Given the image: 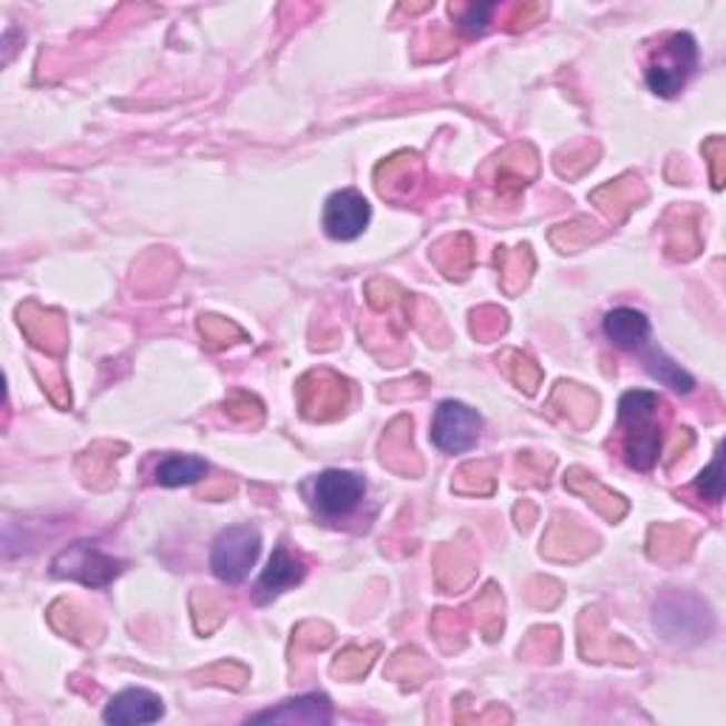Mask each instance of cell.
I'll list each match as a JSON object with an SVG mask.
<instances>
[{
    "mask_svg": "<svg viewBox=\"0 0 726 726\" xmlns=\"http://www.w3.org/2000/svg\"><path fill=\"white\" fill-rule=\"evenodd\" d=\"M619 426L627 466L636 471H650L662 455L664 400L645 389L627 392L619 400Z\"/></svg>",
    "mask_w": 726,
    "mask_h": 726,
    "instance_id": "6da1fadb",
    "label": "cell"
},
{
    "mask_svg": "<svg viewBox=\"0 0 726 726\" xmlns=\"http://www.w3.org/2000/svg\"><path fill=\"white\" fill-rule=\"evenodd\" d=\"M698 66V46L689 34H669L653 63L647 66V86L658 97H676Z\"/></svg>",
    "mask_w": 726,
    "mask_h": 726,
    "instance_id": "7a4b0ae2",
    "label": "cell"
},
{
    "mask_svg": "<svg viewBox=\"0 0 726 726\" xmlns=\"http://www.w3.org/2000/svg\"><path fill=\"white\" fill-rule=\"evenodd\" d=\"M261 550V534L253 525H233L221 530L210 550V568L228 585H239L256 565Z\"/></svg>",
    "mask_w": 726,
    "mask_h": 726,
    "instance_id": "3957f363",
    "label": "cell"
},
{
    "mask_svg": "<svg viewBox=\"0 0 726 726\" xmlns=\"http://www.w3.org/2000/svg\"><path fill=\"white\" fill-rule=\"evenodd\" d=\"M120 570L122 563L100 554L91 543L69 545L51 563V574L58 576V579H74L80 585H86V588H106L108 581L120 576Z\"/></svg>",
    "mask_w": 726,
    "mask_h": 726,
    "instance_id": "277c9868",
    "label": "cell"
},
{
    "mask_svg": "<svg viewBox=\"0 0 726 726\" xmlns=\"http://www.w3.org/2000/svg\"><path fill=\"white\" fill-rule=\"evenodd\" d=\"M483 429L480 411L460 400H446L437 406L435 424H431V440L446 455H460L477 442Z\"/></svg>",
    "mask_w": 726,
    "mask_h": 726,
    "instance_id": "5b68a950",
    "label": "cell"
},
{
    "mask_svg": "<svg viewBox=\"0 0 726 726\" xmlns=\"http://www.w3.org/2000/svg\"><path fill=\"white\" fill-rule=\"evenodd\" d=\"M298 404H301V415L310 420H332L347 409L349 384L341 375L318 369L298 384Z\"/></svg>",
    "mask_w": 726,
    "mask_h": 726,
    "instance_id": "8992f818",
    "label": "cell"
},
{
    "mask_svg": "<svg viewBox=\"0 0 726 726\" xmlns=\"http://www.w3.org/2000/svg\"><path fill=\"white\" fill-rule=\"evenodd\" d=\"M656 627L669 642H693V638L707 636L713 621H709V613L702 601L693 596L673 594L658 601Z\"/></svg>",
    "mask_w": 726,
    "mask_h": 726,
    "instance_id": "52a82bcc",
    "label": "cell"
},
{
    "mask_svg": "<svg viewBox=\"0 0 726 726\" xmlns=\"http://www.w3.org/2000/svg\"><path fill=\"white\" fill-rule=\"evenodd\" d=\"M364 494H367V480L341 468L318 474L316 486H312V499L324 517H349L360 506Z\"/></svg>",
    "mask_w": 726,
    "mask_h": 726,
    "instance_id": "ba28073f",
    "label": "cell"
},
{
    "mask_svg": "<svg viewBox=\"0 0 726 726\" xmlns=\"http://www.w3.org/2000/svg\"><path fill=\"white\" fill-rule=\"evenodd\" d=\"M369 219H372V208L358 190H338L327 199V208H324V228L338 241L358 239L367 230Z\"/></svg>",
    "mask_w": 726,
    "mask_h": 726,
    "instance_id": "9c48e42d",
    "label": "cell"
},
{
    "mask_svg": "<svg viewBox=\"0 0 726 726\" xmlns=\"http://www.w3.org/2000/svg\"><path fill=\"white\" fill-rule=\"evenodd\" d=\"M253 724H296V726H324L332 720V704L327 695L312 693L301 698H290L281 707L253 715Z\"/></svg>",
    "mask_w": 726,
    "mask_h": 726,
    "instance_id": "30bf717a",
    "label": "cell"
},
{
    "mask_svg": "<svg viewBox=\"0 0 726 726\" xmlns=\"http://www.w3.org/2000/svg\"><path fill=\"white\" fill-rule=\"evenodd\" d=\"M378 190L384 199H395L404 202L415 193V188L424 179V165L415 153H398V157L386 159L384 165H378Z\"/></svg>",
    "mask_w": 726,
    "mask_h": 726,
    "instance_id": "8fae6325",
    "label": "cell"
},
{
    "mask_svg": "<svg viewBox=\"0 0 726 726\" xmlns=\"http://www.w3.org/2000/svg\"><path fill=\"white\" fill-rule=\"evenodd\" d=\"M301 579H304L301 556L292 554L287 545H278V548L272 550L265 574L259 576V585H256V599L259 601L276 599L278 594H285L287 588L298 585Z\"/></svg>",
    "mask_w": 726,
    "mask_h": 726,
    "instance_id": "7c38bea8",
    "label": "cell"
},
{
    "mask_svg": "<svg viewBox=\"0 0 726 726\" xmlns=\"http://www.w3.org/2000/svg\"><path fill=\"white\" fill-rule=\"evenodd\" d=\"M162 715L165 707L159 695L148 693V689H126V693L111 698L102 718H106V724H153Z\"/></svg>",
    "mask_w": 726,
    "mask_h": 726,
    "instance_id": "4fadbf2b",
    "label": "cell"
},
{
    "mask_svg": "<svg viewBox=\"0 0 726 726\" xmlns=\"http://www.w3.org/2000/svg\"><path fill=\"white\" fill-rule=\"evenodd\" d=\"M528 151V146H514L511 151H503L497 157V173H494V185H497V193L506 199H517L525 190L528 179L537 177V153H530L528 159H523V153Z\"/></svg>",
    "mask_w": 726,
    "mask_h": 726,
    "instance_id": "5bb4252c",
    "label": "cell"
},
{
    "mask_svg": "<svg viewBox=\"0 0 726 726\" xmlns=\"http://www.w3.org/2000/svg\"><path fill=\"white\" fill-rule=\"evenodd\" d=\"M20 327L23 332L32 338L34 347H43L46 352L60 355L66 347V329L63 318L54 316V312L40 310L38 304H26L20 307Z\"/></svg>",
    "mask_w": 726,
    "mask_h": 726,
    "instance_id": "9a60e30c",
    "label": "cell"
},
{
    "mask_svg": "<svg viewBox=\"0 0 726 726\" xmlns=\"http://www.w3.org/2000/svg\"><path fill=\"white\" fill-rule=\"evenodd\" d=\"M565 486H568L570 491L581 494V497H588L590 506H594L601 517L610 519V523H616V519H621L627 514L625 497L607 491L601 483H596L594 477L581 471V468H570V471L565 474Z\"/></svg>",
    "mask_w": 726,
    "mask_h": 726,
    "instance_id": "2e32d148",
    "label": "cell"
},
{
    "mask_svg": "<svg viewBox=\"0 0 726 726\" xmlns=\"http://www.w3.org/2000/svg\"><path fill=\"white\" fill-rule=\"evenodd\" d=\"M605 332L616 347L642 349L650 338V321H647L645 312L619 307V310H610L605 316Z\"/></svg>",
    "mask_w": 726,
    "mask_h": 726,
    "instance_id": "e0dca14e",
    "label": "cell"
},
{
    "mask_svg": "<svg viewBox=\"0 0 726 726\" xmlns=\"http://www.w3.org/2000/svg\"><path fill=\"white\" fill-rule=\"evenodd\" d=\"M642 199H645V188H642V182L633 177L619 179V182L607 185V188L596 190L594 193V202L599 205L605 213H610L613 219H621V216H625L630 208H636V202H642Z\"/></svg>",
    "mask_w": 726,
    "mask_h": 726,
    "instance_id": "ac0fdd59",
    "label": "cell"
},
{
    "mask_svg": "<svg viewBox=\"0 0 726 726\" xmlns=\"http://www.w3.org/2000/svg\"><path fill=\"white\" fill-rule=\"evenodd\" d=\"M435 261L440 265V270L451 278H463L468 270H471L474 250L471 239L468 236H455V239H446L435 247Z\"/></svg>",
    "mask_w": 726,
    "mask_h": 726,
    "instance_id": "d6986e66",
    "label": "cell"
},
{
    "mask_svg": "<svg viewBox=\"0 0 726 726\" xmlns=\"http://www.w3.org/2000/svg\"><path fill=\"white\" fill-rule=\"evenodd\" d=\"M205 474H208V463L199 460V457H168L157 468V483L168 488L190 486V483L202 480Z\"/></svg>",
    "mask_w": 726,
    "mask_h": 726,
    "instance_id": "ffe728a7",
    "label": "cell"
},
{
    "mask_svg": "<svg viewBox=\"0 0 726 726\" xmlns=\"http://www.w3.org/2000/svg\"><path fill=\"white\" fill-rule=\"evenodd\" d=\"M645 364H647V369H650L653 378H658V380H662V384L673 386V389H676V392H684V395L693 392L695 380L689 378V375L684 372L682 367H678L676 360L667 358V355H664L662 349L647 347V352H645Z\"/></svg>",
    "mask_w": 726,
    "mask_h": 726,
    "instance_id": "44dd1931",
    "label": "cell"
},
{
    "mask_svg": "<svg viewBox=\"0 0 726 726\" xmlns=\"http://www.w3.org/2000/svg\"><path fill=\"white\" fill-rule=\"evenodd\" d=\"M503 261L499 272H503V287L506 292L523 290L525 281L530 276V267H534V259H530V247H517V250H503L497 253V265Z\"/></svg>",
    "mask_w": 726,
    "mask_h": 726,
    "instance_id": "7402d4cb",
    "label": "cell"
},
{
    "mask_svg": "<svg viewBox=\"0 0 726 726\" xmlns=\"http://www.w3.org/2000/svg\"><path fill=\"white\" fill-rule=\"evenodd\" d=\"M497 9V3H471V7H451V14H457V29L463 34H483Z\"/></svg>",
    "mask_w": 726,
    "mask_h": 726,
    "instance_id": "603a6c76",
    "label": "cell"
},
{
    "mask_svg": "<svg viewBox=\"0 0 726 726\" xmlns=\"http://www.w3.org/2000/svg\"><path fill=\"white\" fill-rule=\"evenodd\" d=\"M372 656H378V647H369V650H358V647H349L338 656L332 673L341 678H360L367 676V669L372 667Z\"/></svg>",
    "mask_w": 726,
    "mask_h": 726,
    "instance_id": "cb8c5ba5",
    "label": "cell"
},
{
    "mask_svg": "<svg viewBox=\"0 0 726 726\" xmlns=\"http://www.w3.org/2000/svg\"><path fill=\"white\" fill-rule=\"evenodd\" d=\"M698 247H702V239H698V228L693 225H687L682 216V225H676V228H669V239H667V250L676 259H693L695 253H698Z\"/></svg>",
    "mask_w": 726,
    "mask_h": 726,
    "instance_id": "d4e9b609",
    "label": "cell"
},
{
    "mask_svg": "<svg viewBox=\"0 0 726 726\" xmlns=\"http://www.w3.org/2000/svg\"><path fill=\"white\" fill-rule=\"evenodd\" d=\"M695 491L702 494L704 499H709V503H720L724 499V457H720V451L715 455L713 466L698 474Z\"/></svg>",
    "mask_w": 726,
    "mask_h": 726,
    "instance_id": "484cf974",
    "label": "cell"
},
{
    "mask_svg": "<svg viewBox=\"0 0 726 726\" xmlns=\"http://www.w3.org/2000/svg\"><path fill=\"white\" fill-rule=\"evenodd\" d=\"M506 358L514 360V364H508V375H511L519 386H525V392L528 395L537 392L539 380H543V369H539L537 364L528 358V355L506 352Z\"/></svg>",
    "mask_w": 726,
    "mask_h": 726,
    "instance_id": "4316f807",
    "label": "cell"
},
{
    "mask_svg": "<svg viewBox=\"0 0 726 726\" xmlns=\"http://www.w3.org/2000/svg\"><path fill=\"white\" fill-rule=\"evenodd\" d=\"M199 329H202V335L210 341V347H225V344H233L236 338H245L236 324H230L228 318L219 316H202Z\"/></svg>",
    "mask_w": 726,
    "mask_h": 726,
    "instance_id": "83f0119b",
    "label": "cell"
},
{
    "mask_svg": "<svg viewBox=\"0 0 726 726\" xmlns=\"http://www.w3.org/2000/svg\"><path fill=\"white\" fill-rule=\"evenodd\" d=\"M471 329L474 335H480V338H494V335L506 329V312L497 310V307H483V310L474 312Z\"/></svg>",
    "mask_w": 726,
    "mask_h": 726,
    "instance_id": "f1b7e54d",
    "label": "cell"
},
{
    "mask_svg": "<svg viewBox=\"0 0 726 726\" xmlns=\"http://www.w3.org/2000/svg\"><path fill=\"white\" fill-rule=\"evenodd\" d=\"M225 406H228V415L236 417V420H250V417L261 415V404L247 392L230 395V400Z\"/></svg>",
    "mask_w": 726,
    "mask_h": 726,
    "instance_id": "f546056e",
    "label": "cell"
},
{
    "mask_svg": "<svg viewBox=\"0 0 726 726\" xmlns=\"http://www.w3.org/2000/svg\"><path fill=\"white\" fill-rule=\"evenodd\" d=\"M543 14H545V7H517L511 18H508V23H511V29H519V26L534 23V20L543 18Z\"/></svg>",
    "mask_w": 726,
    "mask_h": 726,
    "instance_id": "4dcf8cb0",
    "label": "cell"
}]
</instances>
